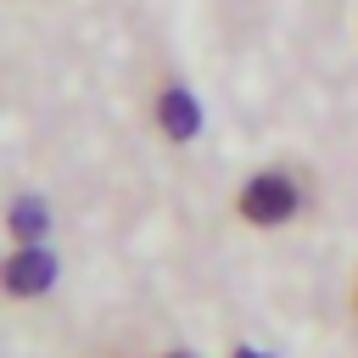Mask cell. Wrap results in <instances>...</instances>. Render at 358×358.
Here are the masks:
<instances>
[{"label":"cell","mask_w":358,"mask_h":358,"mask_svg":"<svg viewBox=\"0 0 358 358\" xmlns=\"http://www.w3.org/2000/svg\"><path fill=\"white\" fill-rule=\"evenodd\" d=\"M241 213H246L252 224H280V218L296 213V185H291L285 173H257V179L241 190Z\"/></svg>","instance_id":"6da1fadb"},{"label":"cell","mask_w":358,"mask_h":358,"mask_svg":"<svg viewBox=\"0 0 358 358\" xmlns=\"http://www.w3.org/2000/svg\"><path fill=\"white\" fill-rule=\"evenodd\" d=\"M6 285L22 296V291H39V285H50V257H39V252H22V257H11V268H6Z\"/></svg>","instance_id":"7a4b0ae2"},{"label":"cell","mask_w":358,"mask_h":358,"mask_svg":"<svg viewBox=\"0 0 358 358\" xmlns=\"http://www.w3.org/2000/svg\"><path fill=\"white\" fill-rule=\"evenodd\" d=\"M162 123H168V129H173V134L185 140V134L196 129V106H190L185 95H168V101H162Z\"/></svg>","instance_id":"3957f363"},{"label":"cell","mask_w":358,"mask_h":358,"mask_svg":"<svg viewBox=\"0 0 358 358\" xmlns=\"http://www.w3.org/2000/svg\"><path fill=\"white\" fill-rule=\"evenodd\" d=\"M17 229H22V235H34V229H39V207H34V201H22V207H17Z\"/></svg>","instance_id":"277c9868"},{"label":"cell","mask_w":358,"mask_h":358,"mask_svg":"<svg viewBox=\"0 0 358 358\" xmlns=\"http://www.w3.org/2000/svg\"><path fill=\"white\" fill-rule=\"evenodd\" d=\"M241 358H257V352H241Z\"/></svg>","instance_id":"5b68a950"},{"label":"cell","mask_w":358,"mask_h":358,"mask_svg":"<svg viewBox=\"0 0 358 358\" xmlns=\"http://www.w3.org/2000/svg\"><path fill=\"white\" fill-rule=\"evenodd\" d=\"M173 358H179V352H173Z\"/></svg>","instance_id":"8992f818"}]
</instances>
